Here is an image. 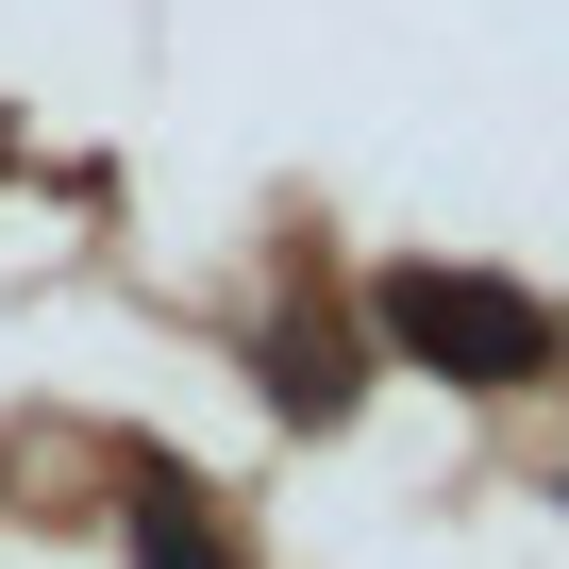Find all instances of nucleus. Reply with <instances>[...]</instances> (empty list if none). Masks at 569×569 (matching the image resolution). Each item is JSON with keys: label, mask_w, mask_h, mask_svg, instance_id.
I'll return each mask as SVG.
<instances>
[{"label": "nucleus", "mask_w": 569, "mask_h": 569, "mask_svg": "<svg viewBox=\"0 0 569 569\" xmlns=\"http://www.w3.org/2000/svg\"><path fill=\"white\" fill-rule=\"evenodd\" d=\"M419 369H452V386H536L552 369V319L519 302V284H486V268H386V302H369Z\"/></svg>", "instance_id": "obj_1"}, {"label": "nucleus", "mask_w": 569, "mask_h": 569, "mask_svg": "<svg viewBox=\"0 0 569 569\" xmlns=\"http://www.w3.org/2000/svg\"><path fill=\"white\" fill-rule=\"evenodd\" d=\"M134 569H234V536L201 519L184 469H134Z\"/></svg>", "instance_id": "obj_2"}, {"label": "nucleus", "mask_w": 569, "mask_h": 569, "mask_svg": "<svg viewBox=\"0 0 569 569\" xmlns=\"http://www.w3.org/2000/svg\"><path fill=\"white\" fill-rule=\"evenodd\" d=\"M268 402H284V419H336V402H352V352H319V319H284V352H268Z\"/></svg>", "instance_id": "obj_3"}]
</instances>
